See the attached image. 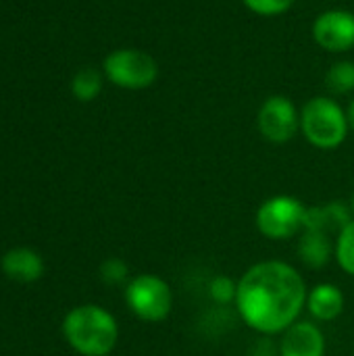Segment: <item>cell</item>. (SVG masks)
I'll list each match as a JSON object with an SVG mask.
<instances>
[{
  "label": "cell",
  "mask_w": 354,
  "mask_h": 356,
  "mask_svg": "<svg viewBox=\"0 0 354 356\" xmlns=\"http://www.w3.org/2000/svg\"><path fill=\"white\" fill-rule=\"evenodd\" d=\"M259 131L271 144L290 142L300 129V113L286 96H269L259 108Z\"/></svg>",
  "instance_id": "cell-7"
},
{
  "label": "cell",
  "mask_w": 354,
  "mask_h": 356,
  "mask_svg": "<svg viewBox=\"0 0 354 356\" xmlns=\"http://www.w3.org/2000/svg\"><path fill=\"white\" fill-rule=\"evenodd\" d=\"M252 356H271V355H269V353H263V350H261V353H257V355H252Z\"/></svg>",
  "instance_id": "cell-21"
},
{
  "label": "cell",
  "mask_w": 354,
  "mask_h": 356,
  "mask_svg": "<svg viewBox=\"0 0 354 356\" xmlns=\"http://www.w3.org/2000/svg\"><path fill=\"white\" fill-rule=\"evenodd\" d=\"M325 83L334 94H351L354 90V63L340 60L330 67L325 75Z\"/></svg>",
  "instance_id": "cell-15"
},
{
  "label": "cell",
  "mask_w": 354,
  "mask_h": 356,
  "mask_svg": "<svg viewBox=\"0 0 354 356\" xmlns=\"http://www.w3.org/2000/svg\"><path fill=\"white\" fill-rule=\"evenodd\" d=\"M309 313L323 323L338 319L344 311V294L336 284H317L307 296Z\"/></svg>",
  "instance_id": "cell-10"
},
{
  "label": "cell",
  "mask_w": 354,
  "mask_h": 356,
  "mask_svg": "<svg viewBox=\"0 0 354 356\" xmlns=\"http://www.w3.org/2000/svg\"><path fill=\"white\" fill-rule=\"evenodd\" d=\"M252 13L263 17H277L292 8L294 0H242Z\"/></svg>",
  "instance_id": "cell-18"
},
{
  "label": "cell",
  "mask_w": 354,
  "mask_h": 356,
  "mask_svg": "<svg viewBox=\"0 0 354 356\" xmlns=\"http://www.w3.org/2000/svg\"><path fill=\"white\" fill-rule=\"evenodd\" d=\"M280 356H325L323 332L309 321H296L284 332Z\"/></svg>",
  "instance_id": "cell-9"
},
{
  "label": "cell",
  "mask_w": 354,
  "mask_h": 356,
  "mask_svg": "<svg viewBox=\"0 0 354 356\" xmlns=\"http://www.w3.org/2000/svg\"><path fill=\"white\" fill-rule=\"evenodd\" d=\"M309 207L294 196H273L257 211V227L269 240H290L307 229Z\"/></svg>",
  "instance_id": "cell-4"
},
{
  "label": "cell",
  "mask_w": 354,
  "mask_h": 356,
  "mask_svg": "<svg viewBox=\"0 0 354 356\" xmlns=\"http://www.w3.org/2000/svg\"><path fill=\"white\" fill-rule=\"evenodd\" d=\"M346 117H348V125H351V129L354 131V100L348 104V111H346Z\"/></svg>",
  "instance_id": "cell-20"
},
{
  "label": "cell",
  "mask_w": 354,
  "mask_h": 356,
  "mask_svg": "<svg viewBox=\"0 0 354 356\" xmlns=\"http://www.w3.org/2000/svg\"><path fill=\"white\" fill-rule=\"evenodd\" d=\"M307 296V284L298 269L284 261H263L240 277L236 309L250 330L273 336L298 321Z\"/></svg>",
  "instance_id": "cell-1"
},
{
  "label": "cell",
  "mask_w": 354,
  "mask_h": 356,
  "mask_svg": "<svg viewBox=\"0 0 354 356\" xmlns=\"http://www.w3.org/2000/svg\"><path fill=\"white\" fill-rule=\"evenodd\" d=\"M2 271L15 282H35L44 273V263L38 252L29 248H15L2 257Z\"/></svg>",
  "instance_id": "cell-11"
},
{
  "label": "cell",
  "mask_w": 354,
  "mask_h": 356,
  "mask_svg": "<svg viewBox=\"0 0 354 356\" xmlns=\"http://www.w3.org/2000/svg\"><path fill=\"white\" fill-rule=\"evenodd\" d=\"M300 129L309 144L321 150L338 148L348 136V117L346 111L332 98L315 96L311 98L300 113Z\"/></svg>",
  "instance_id": "cell-3"
},
{
  "label": "cell",
  "mask_w": 354,
  "mask_h": 356,
  "mask_svg": "<svg viewBox=\"0 0 354 356\" xmlns=\"http://www.w3.org/2000/svg\"><path fill=\"white\" fill-rule=\"evenodd\" d=\"M125 300L129 311L148 323H161L171 315L173 292L169 284L152 273L136 275L125 290Z\"/></svg>",
  "instance_id": "cell-5"
},
{
  "label": "cell",
  "mask_w": 354,
  "mask_h": 356,
  "mask_svg": "<svg viewBox=\"0 0 354 356\" xmlns=\"http://www.w3.org/2000/svg\"><path fill=\"white\" fill-rule=\"evenodd\" d=\"M63 332L71 348L83 356H106L119 340L115 317L96 305L75 307L65 317Z\"/></svg>",
  "instance_id": "cell-2"
},
{
  "label": "cell",
  "mask_w": 354,
  "mask_h": 356,
  "mask_svg": "<svg viewBox=\"0 0 354 356\" xmlns=\"http://www.w3.org/2000/svg\"><path fill=\"white\" fill-rule=\"evenodd\" d=\"M209 292H211V298L217 302V305H232L236 302V294H238V284L227 277V275H217L213 277L211 286H209Z\"/></svg>",
  "instance_id": "cell-17"
},
{
  "label": "cell",
  "mask_w": 354,
  "mask_h": 356,
  "mask_svg": "<svg viewBox=\"0 0 354 356\" xmlns=\"http://www.w3.org/2000/svg\"><path fill=\"white\" fill-rule=\"evenodd\" d=\"M313 38L328 52H348L354 48V15L344 8L321 13L313 23Z\"/></svg>",
  "instance_id": "cell-8"
},
{
  "label": "cell",
  "mask_w": 354,
  "mask_h": 356,
  "mask_svg": "<svg viewBox=\"0 0 354 356\" xmlns=\"http://www.w3.org/2000/svg\"><path fill=\"white\" fill-rule=\"evenodd\" d=\"M336 261L342 267V271H346L348 275L354 277V219L338 232Z\"/></svg>",
  "instance_id": "cell-16"
},
{
  "label": "cell",
  "mask_w": 354,
  "mask_h": 356,
  "mask_svg": "<svg viewBox=\"0 0 354 356\" xmlns=\"http://www.w3.org/2000/svg\"><path fill=\"white\" fill-rule=\"evenodd\" d=\"M100 90H102V75L92 67L77 71L73 81H71V92L81 102L94 100L100 94Z\"/></svg>",
  "instance_id": "cell-14"
},
{
  "label": "cell",
  "mask_w": 354,
  "mask_h": 356,
  "mask_svg": "<svg viewBox=\"0 0 354 356\" xmlns=\"http://www.w3.org/2000/svg\"><path fill=\"white\" fill-rule=\"evenodd\" d=\"M332 252H334V244L330 240V234L325 232L307 229L298 242V257L311 269L325 267L332 259Z\"/></svg>",
  "instance_id": "cell-12"
},
{
  "label": "cell",
  "mask_w": 354,
  "mask_h": 356,
  "mask_svg": "<svg viewBox=\"0 0 354 356\" xmlns=\"http://www.w3.org/2000/svg\"><path fill=\"white\" fill-rule=\"evenodd\" d=\"M351 209H353V213H354V194H353V202H351Z\"/></svg>",
  "instance_id": "cell-22"
},
{
  "label": "cell",
  "mask_w": 354,
  "mask_h": 356,
  "mask_svg": "<svg viewBox=\"0 0 354 356\" xmlns=\"http://www.w3.org/2000/svg\"><path fill=\"white\" fill-rule=\"evenodd\" d=\"M351 211L348 207H344L342 202H332V204H323V207H315L309 209L307 215V229H315V232H325L330 234L332 229H342L346 223H351ZM305 229V232H307Z\"/></svg>",
  "instance_id": "cell-13"
},
{
  "label": "cell",
  "mask_w": 354,
  "mask_h": 356,
  "mask_svg": "<svg viewBox=\"0 0 354 356\" xmlns=\"http://www.w3.org/2000/svg\"><path fill=\"white\" fill-rule=\"evenodd\" d=\"M127 273H129V269H127V265L121 259H108L100 267V277L106 284H113V286L125 282L127 280Z\"/></svg>",
  "instance_id": "cell-19"
},
{
  "label": "cell",
  "mask_w": 354,
  "mask_h": 356,
  "mask_svg": "<svg viewBox=\"0 0 354 356\" xmlns=\"http://www.w3.org/2000/svg\"><path fill=\"white\" fill-rule=\"evenodd\" d=\"M104 75L119 88L125 90H144L150 88L159 77L156 60L136 48H119L113 50L104 58Z\"/></svg>",
  "instance_id": "cell-6"
}]
</instances>
